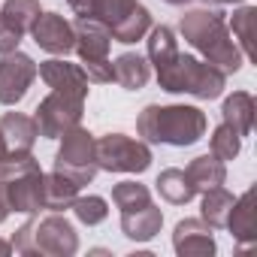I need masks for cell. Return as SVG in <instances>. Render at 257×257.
<instances>
[{
	"mask_svg": "<svg viewBox=\"0 0 257 257\" xmlns=\"http://www.w3.org/2000/svg\"><path fill=\"white\" fill-rule=\"evenodd\" d=\"M179 31L185 37V43H191L221 73H236L242 67V52L233 43V34L224 22V13H218V10H191V13L182 16Z\"/></svg>",
	"mask_w": 257,
	"mask_h": 257,
	"instance_id": "cell-1",
	"label": "cell"
},
{
	"mask_svg": "<svg viewBox=\"0 0 257 257\" xmlns=\"http://www.w3.org/2000/svg\"><path fill=\"white\" fill-rule=\"evenodd\" d=\"M137 131L149 143L164 146H194L206 137V115L197 106H146L137 118Z\"/></svg>",
	"mask_w": 257,
	"mask_h": 257,
	"instance_id": "cell-2",
	"label": "cell"
},
{
	"mask_svg": "<svg viewBox=\"0 0 257 257\" xmlns=\"http://www.w3.org/2000/svg\"><path fill=\"white\" fill-rule=\"evenodd\" d=\"M10 245L25 257H73L79 251V236L61 212H49L46 218H31L28 224H22Z\"/></svg>",
	"mask_w": 257,
	"mask_h": 257,
	"instance_id": "cell-3",
	"label": "cell"
},
{
	"mask_svg": "<svg viewBox=\"0 0 257 257\" xmlns=\"http://www.w3.org/2000/svg\"><path fill=\"white\" fill-rule=\"evenodd\" d=\"M158 73V82L164 91L170 94H191L197 100H215L224 91L227 73H221L215 64L209 61H197L194 55H182L176 52Z\"/></svg>",
	"mask_w": 257,
	"mask_h": 257,
	"instance_id": "cell-4",
	"label": "cell"
},
{
	"mask_svg": "<svg viewBox=\"0 0 257 257\" xmlns=\"http://www.w3.org/2000/svg\"><path fill=\"white\" fill-rule=\"evenodd\" d=\"M64 143H61V149H58V155H55V170L58 173H64L67 179H73L79 188L82 185H88V182H94V176H97V152H94V134H88L85 127H73V131H67L64 137H61Z\"/></svg>",
	"mask_w": 257,
	"mask_h": 257,
	"instance_id": "cell-5",
	"label": "cell"
},
{
	"mask_svg": "<svg viewBox=\"0 0 257 257\" xmlns=\"http://www.w3.org/2000/svg\"><path fill=\"white\" fill-rule=\"evenodd\" d=\"M97 167L106 173H146L152 167V152L146 143L124 134H106L94 143Z\"/></svg>",
	"mask_w": 257,
	"mask_h": 257,
	"instance_id": "cell-6",
	"label": "cell"
},
{
	"mask_svg": "<svg viewBox=\"0 0 257 257\" xmlns=\"http://www.w3.org/2000/svg\"><path fill=\"white\" fill-rule=\"evenodd\" d=\"M82 112H85V100H76V97H67L61 91H52L46 100H40L34 121H37L40 137L61 140L67 131H73V127L82 121Z\"/></svg>",
	"mask_w": 257,
	"mask_h": 257,
	"instance_id": "cell-7",
	"label": "cell"
},
{
	"mask_svg": "<svg viewBox=\"0 0 257 257\" xmlns=\"http://www.w3.org/2000/svg\"><path fill=\"white\" fill-rule=\"evenodd\" d=\"M37 79V64L31 55L25 52H10L0 58V103L4 106H16L25 100L28 88Z\"/></svg>",
	"mask_w": 257,
	"mask_h": 257,
	"instance_id": "cell-8",
	"label": "cell"
},
{
	"mask_svg": "<svg viewBox=\"0 0 257 257\" xmlns=\"http://www.w3.org/2000/svg\"><path fill=\"white\" fill-rule=\"evenodd\" d=\"M31 34H34V43L43 52H49V55H70L76 49L73 22H67L58 13H40V19L34 22Z\"/></svg>",
	"mask_w": 257,
	"mask_h": 257,
	"instance_id": "cell-9",
	"label": "cell"
},
{
	"mask_svg": "<svg viewBox=\"0 0 257 257\" xmlns=\"http://www.w3.org/2000/svg\"><path fill=\"white\" fill-rule=\"evenodd\" d=\"M140 7H143L140 0H70V10L79 19H97L112 34L131 19Z\"/></svg>",
	"mask_w": 257,
	"mask_h": 257,
	"instance_id": "cell-10",
	"label": "cell"
},
{
	"mask_svg": "<svg viewBox=\"0 0 257 257\" xmlns=\"http://www.w3.org/2000/svg\"><path fill=\"white\" fill-rule=\"evenodd\" d=\"M37 73L43 76V82L52 91H61L67 97H76V100L88 97V76L79 64H67L61 58H52V61H43Z\"/></svg>",
	"mask_w": 257,
	"mask_h": 257,
	"instance_id": "cell-11",
	"label": "cell"
},
{
	"mask_svg": "<svg viewBox=\"0 0 257 257\" xmlns=\"http://www.w3.org/2000/svg\"><path fill=\"white\" fill-rule=\"evenodd\" d=\"M173 248L179 257H212L215 254V236L212 227L203 218H185L176 224Z\"/></svg>",
	"mask_w": 257,
	"mask_h": 257,
	"instance_id": "cell-12",
	"label": "cell"
},
{
	"mask_svg": "<svg viewBox=\"0 0 257 257\" xmlns=\"http://www.w3.org/2000/svg\"><path fill=\"white\" fill-rule=\"evenodd\" d=\"M7 200H10V212L37 215L43 209V170H31L7 179Z\"/></svg>",
	"mask_w": 257,
	"mask_h": 257,
	"instance_id": "cell-13",
	"label": "cell"
},
{
	"mask_svg": "<svg viewBox=\"0 0 257 257\" xmlns=\"http://www.w3.org/2000/svg\"><path fill=\"white\" fill-rule=\"evenodd\" d=\"M76 31V49L82 61H103L109 58V46H112V31L97 22V19H76L73 22Z\"/></svg>",
	"mask_w": 257,
	"mask_h": 257,
	"instance_id": "cell-14",
	"label": "cell"
},
{
	"mask_svg": "<svg viewBox=\"0 0 257 257\" xmlns=\"http://www.w3.org/2000/svg\"><path fill=\"white\" fill-rule=\"evenodd\" d=\"M0 134L7 140V149L13 158H22V155H31L40 131H37V121L22 115V112H7L0 118Z\"/></svg>",
	"mask_w": 257,
	"mask_h": 257,
	"instance_id": "cell-15",
	"label": "cell"
},
{
	"mask_svg": "<svg viewBox=\"0 0 257 257\" xmlns=\"http://www.w3.org/2000/svg\"><path fill=\"white\" fill-rule=\"evenodd\" d=\"M161 224H164V212L155 203H146V206L131 209V212H121V233L134 242L155 239L161 233Z\"/></svg>",
	"mask_w": 257,
	"mask_h": 257,
	"instance_id": "cell-16",
	"label": "cell"
},
{
	"mask_svg": "<svg viewBox=\"0 0 257 257\" xmlns=\"http://www.w3.org/2000/svg\"><path fill=\"white\" fill-rule=\"evenodd\" d=\"M152 79V64L137 55V52H124L112 61V82H118L127 91H140Z\"/></svg>",
	"mask_w": 257,
	"mask_h": 257,
	"instance_id": "cell-17",
	"label": "cell"
},
{
	"mask_svg": "<svg viewBox=\"0 0 257 257\" xmlns=\"http://www.w3.org/2000/svg\"><path fill=\"white\" fill-rule=\"evenodd\" d=\"M254 112H257V106H254V97L248 91H233L221 109L224 124H230L239 137H248L254 131Z\"/></svg>",
	"mask_w": 257,
	"mask_h": 257,
	"instance_id": "cell-18",
	"label": "cell"
},
{
	"mask_svg": "<svg viewBox=\"0 0 257 257\" xmlns=\"http://www.w3.org/2000/svg\"><path fill=\"white\" fill-rule=\"evenodd\" d=\"M79 197V185L73 179H67L64 173H49L43 176V209L46 212H64L73 206V200Z\"/></svg>",
	"mask_w": 257,
	"mask_h": 257,
	"instance_id": "cell-19",
	"label": "cell"
},
{
	"mask_svg": "<svg viewBox=\"0 0 257 257\" xmlns=\"http://www.w3.org/2000/svg\"><path fill=\"white\" fill-rule=\"evenodd\" d=\"M185 176H188V182L194 185V191L203 194V191H209V188L224 185L227 167H224V161H218L215 155H200V158H194V161L188 164Z\"/></svg>",
	"mask_w": 257,
	"mask_h": 257,
	"instance_id": "cell-20",
	"label": "cell"
},
{
	"mask_svg": "<svg viewBox=\"0 0 257 257\" xmlns=\"http://www.w3.org/2000/svg\"><path fill=\"white\" fill-rule=\"evenodd\" d=\"M227 230L239 242H254L257 239V224H254V191H245L239 200H233Z\"/></svg>",
	"mask_w": 257,
	"mask_h": 257,
	"instance_id": "cell-21",
	"label": "cell"
},
{
	"mask_svg": "<svg viewBox=\"0 0 257 257\" xmlns=\"http://www.w3.org/2000/svg\"><path fill=\"white\" fill-rule=\"evenodd\" d=\"M155 185H158V194H161L167 203H173V206H185V203H191V200L197 197V191H194V185L188 182L185 170H176V167L164 170Z\"/></svg>",
	"mask_w": 257,
	"mask_h": 257,
	"instance_id": "cell-22",
	"label": "cell"
},
{
	"mask_svg": "<svg viewBox=\"0 0 257 257\" xmlns=\"http://www.w3.org/2000/svg\"><path fill=\"white\" fill-rule=\"evenodd\" d=\"M230 209H233V194H230V191H224L221 185H218V188L203 191V206H200V215H203V221H206L212 230H224V227H227Z\"/></svg>",
	"mask_w": 257,
	"mask_h": 257,
	"instance_id": "cell-23",
	"label": "cell"
},
{
	"mask_svg": "<svg viewBox=\"0 0 257 257\" xmlns=\"http://www.w3.org/2000/svg\"><path fill=\"white\" fill-rule=\"evenodd\" d=\"M254 22H257V10L254 7H242V10H236L233 13V22H230V28H233V37L239 40L236 46H239V52L245 55V58H257L254 55Z\"/></svg>",
	"mask_w": 257,
	"mask_h": 257,
	"instance_id": "cell-24",
	"label": "cell"
},
{
	"mask_svg": "<svg viewBox=\"0 0 257 257\" xmlns=\"http://www.w3.org/2000/svg\"><path fill=\"white\" fill-rule=\"evenodd\" d=\"M176 52H179V43H176V34L167 25L149 31V64H155V70H161Z\"/></svg>",
	"mask_w": 257,
	"mask_h": 257,
	"instance_id": "cell-25",
	"label": "cell"
},
{
	"mask_svg": "<svg viewBox=\"0 0 257 257\" xmlns=\"http://www.w3.org/2000/svg\"><path fill=\"white\" fill-rule=\"evenodd\" d=\"M40 0H7L4 10H0V16H4L10 25H16L22 34H28L34 28V22L40 19Z\"/></svg>",
	"mask_w": 257,
	"mask_h": 257,
	"instance_id": "cell-26",
	"label": "cell"
},
{
	"mask_svg": "<svg viewBox=\"0 0 257 257\" xmlns=\"http://www.w3.org/2000/svg\"><path fill=\"white\" fill-rule=\"evenodd\" d=\"M209 149H212V155H215L218 161H233V158L239 155V149H242V137L233 131L230 124H224V121H221L215 131H212Z\"/></svg>",
	"mask_w": 257,
	"mask_h": 257,
	"instance_id": "cell-27",
	"label": "cell"
},
{
	"mask_svg": "<svg viewBox=\"0 0 257 257\" xmlns=\"http://www.w3.org/2000/svg\"><path fill=\"white\" fill-rule=\"evenodd\" d=\"M112 203L121 209V212H131V209H140L146 203H152V194L146 185L140 182H118L112 188Z\"/></svg>",
	"mask_w": 257,
	"mask_h": 257,
	"instance_id": "cell-28",
	"label": "cell"
},
{
	"mask_svg": "<svg viewBox=\"0 0 257 257\" xmlns=\"http://www.w3.org/2000/svg\"><path fill=\"white\" fill-rule=\"evenodd\" d=\"M73 215L82 221V224H88V227H97V224H103L106 221V215H109V203L103 200V197H76L73 200Z\"/></svg>",
	"mask_w": 257,
	"mask_h": 257,
	"instance_id": "cell-29",
	"label": "cell"
},
{
	"mask_svg": "<svg viewBox=\"0 0 257 257\" xmlns=\"http://www.w3.org/2000/svg\"><path fill=\"white\" fill-rule=\"evenodd\" d=\"M82 70L88 76V85H106L112 82V61L103 58V61H82Z\"/></svg>",
	"mask_w": 257,
	"mask_h": 257,
	"instance_id": "cell-30",
	"label": "cell"
},
{
	"mask_svg": "<svg viewBox=\"0 0 257 257\" xmlns=\"http://www.w3.org/2000/svg\"><path fill=\"white\" fill-rule=\"evenodd\" d=\"M22 31L16 28V25H10L4 16H0V55H10V52H16L19 49V43H22Z\"/></svg>",
	"mask_w": 257,
	"mask_h": 257,
	"instance_id": "cell-31",
	"label": "cell"
},
{
	"mask_svg": "<svg viewBox=\"0 0 257 257\" xmlns=\"http://www.w3.org/2000/svg\"><path fill=\"white\" fill-rule=\"evenodd\" d=\"M10 215V200H7V179H0V224Z\"/></svg>",
	"mask_w": 257,
	"mask_h": 257,
	"instance_id": "cell-32",
	"label": "cell"
},
{
	"mask_svg": "<svg viewBox=\"0 0 257 257\" xmlns=\"http://www.w3.org/2000/svg\"><path fill=\"white\" fill-rule=\"evenodd\" d=\"M7 161H13V155H10V149H7V140H4V134H0V167H4Z\"/></svg>",
	"mask_w": 257,
	"mask_h": 257,
	"instance_id": "cell-33",
	"label": "cell"
},
{
	"mask_svg": "<svg viewBox=\"0 0 257 257\" xmlns=\"http://www.w3.org/2000/svg\"><path fill=\"white\" fill-rule=\"evenodd\" d=\"M7 254H13V245L10 242H0V257H7Z\"/></svg>",
	"mask_w": 257,
	"mask_h": 257,
	"instance_id": "cell-34",
	"label": "cell"
},
{
	"mask_svg": "<svg viewBox=\"0 0 257 257\" xmlns=\"http://www.w3.org/2000/svg\"><path fill=\"white\" fill-rule=\"evenodd\" d=\"M164 4H170V7H185V4H191V0H164Z\"/></svg>",
	"mask_w": 257,
	"mask_h": 257,
	"instance_id": "cell-35",
	"label": "cell"
},
{
	"mask_svg": "<svg viewBox=\"0 0 257 257\" xmlns=\"http://www.w3.org/2000/svg\"><path fill=\"white\" fill-rule=\"evenodd\" d=\"M212 4H242V0H212Z\"/></svg>",
	"mask_w": 257,
	"mask_h": 257,
	"instance_id": "cell-36",
	"label": "cell"
}]
</instances>
